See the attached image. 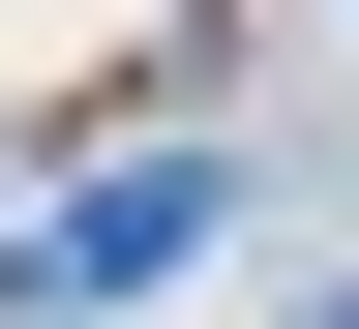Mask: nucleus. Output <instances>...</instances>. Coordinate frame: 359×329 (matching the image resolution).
Masks as SVG:
<instances>
[{"instance_id": "obj_1", "label": "nucleus", "mask_w": 359, "mask_h": 329, "mask_svg": "<svg viewBox=\"0 0 359 329\" xmlns=\"http://www.w3.org/2000/svg\"><path fill=\"white\" fill-rule=\"evenodd\" d=\"M210 210H240V150H120V180H60V210L0 240V329H90V300H150V269H210Z\"/></svg>"}]
</instances>
